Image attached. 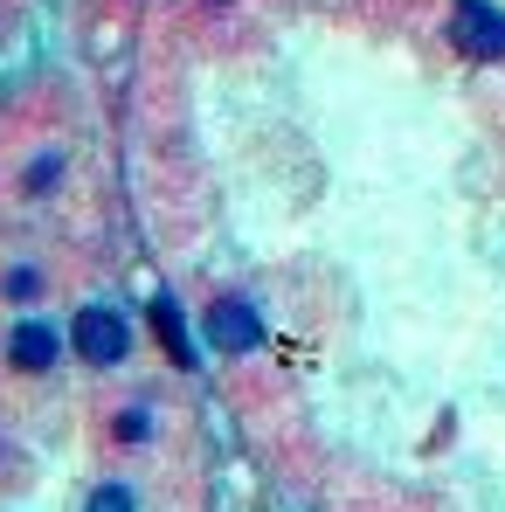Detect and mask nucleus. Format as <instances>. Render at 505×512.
Segmentation results:
<instances>
[{
	"instance_id": "1",
	"label": "nucleus",
	"mask_w": 505,
	"mask_h": 512,
	"mask_svg": "<svg viewBox=\"0 0 505 512\" xmlns=\"http://www.w3.org/2000/svg\"><path fill=\"white\" fill-rule=\"evenodd\" d=\"M70 346L84 353L90 367H118V360L132 353V326H125L118 305H84L77 326H70Z\"/></svg>"
},
{
	"instance_id": "2",
	"label": "nucleus",
	"mask_w": 505,
	"mask_h": 512,
	"mask_svg": "<svg viewBox=\"0 0 505 512\" xmlns=\"http://www.w3.org/2000/svg\"><path fill=\"white\" fill-rule=\"evenodd\" d=\"M450 49H464L471 63L505 56V7H492V0H457L450 7Z\"/></svg>"
},
{
	"instance_id": "3",
	"label": "nucleus",
	"mask_w": 505,
	"mask_h": 512,
	"mask_svg": "<svg viewBox=\"0 0 505 512\" xmlns=\"http://www.w3.org/2000/svg\"><path fill=\"white\" fill-rule=\"evenodd\" d=\"M208 340L222 346V353H250V346L263 340V326H256V312L243 298H215V305H208Z\"/></svg>"
},
{
	"instance_id": "4",
	"label": "nucleus",
	"mask_w": 505,
	"mask_h": 512,
	"mask_svg": "<svg viewBox=\"0 0 505 512\" xmlns=\"http://www.w3.org/2000/svg\"><path fill=\"white\" fill-rule=\"evenodd\" d=\"M7 360H14L21 374H49V367L63 360V333L28 319V326H14V333H7Z\"/></svg>"
},
{
	"instance_id": "5",
	"label": "nucleus",
	"mask_w": 505,
	"mask_h": 512,
	"mask_svg": "<svg viewBox=\"0 0 505 512\" xmlns=\"http://www.w3.org/2000/svg\"><path fill=\"white\" fill-rule=\"evenodd\" d=\"M153 333H160V346H167L180 367H194V346H187V326H180V305L173 298H153Z\"/></svg>"
},
{
	"instance_id": "6",
	"label": "nucleus",
	"mask_w": 505,
	"mask_h": 512,
	"mask_svg": "<svg viewBox=\"0 0 505 512\" xmlns=\"http://www.w3.org/2000/svg\"><path fill=\"white\" fill-rule=\"evenodd\" d=\"M0 291H7V298H21V305H28V298H42V270H35V263H14V270L0 277Z\"/></svg>"
},
{
	"instance_id": "7",
	"label": "nucleus",
	"mask_w": 505,
	"mask_h": 512,
	"mask_svg": "<svg viewBox=\"0 0 505 512\" xmlns=\"http://www.w3.org/2000/svg\"><path fill=\"white\" fill-rule=\"evenodd\" d=\"M84 512H139V499H132V485H97Z\"/></svg>"
},
{
	"instance_id": "8",
	"label": "nucleus",
	"mask_w": 505,
	"mask_h": 512,
	"mask_svg": "<svg viewBox=\"0 0 505 512\" xmlns=\"http://www.w3.org/2000/svg\"><path fill=\"white\" fill-rule=\"evenodd\" d=\"M56 173H63L56 153H35V167H28V194H49V187H56Z\"/></svg>"
},
{
	"instance_id": "9",
	"label": "nucleus",
	"mask_w": 505,
	"mask_h": 512,
	"mask_svg": "<svg viewBox=\"0 0 505 512\" xmlns=\"http://www.w3.org/2000/svg\"><path fill=\"white\" fill-rule=\"evenodd\" d=\"M111 429H118V443H146V429H153V423H146V409H125Z\"/></svg>"
}]
</instances>
